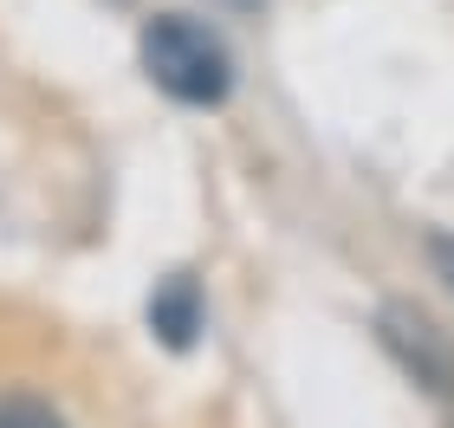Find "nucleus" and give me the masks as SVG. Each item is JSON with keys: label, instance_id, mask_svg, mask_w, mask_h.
<instances>
[{"label": "nucleus", "instance_id": "4", "mask_svg": "<svg viewBox=\"0 0 454 428\" xmlns=\"http://www.w3.org/2000/svg\"><path fill=\"white\" fill-rule=\"evenodd\" d=\"M0 428H66V416H52L33 396H0Z\"/></svg>", "mask_w": 454, "mask_h": 428}, {"label": "nucleus", "instance_id": "1", "mask_svg": "<svg viewBox=\"0 0 454 428\" xmlns=\"http://www.w3.org/2000/svg\"><path fill=\"white\" fill-rule=\"evenodd\" d=\"M137 52H143L150 85L162 97H176V105H189V111H215V105H227V91H234V52H227V39L195 13H150Z\"/></svg>", "mask_w": 454, "mask_h": 428}, {"label": "nucleus", "instance_id": "5", "mask_svg": "<svg viewBox=\"0 0 454 428\" xmlns=\"http://www.w3.org/2000/svg\"><path fill=\"white\" fill-rule=\"evenodd\" d=\"M422 247H428V267H435V279H442L448 292H454V234L428 228V240H422Z\"/></svg>", "mask_w": 454, "mask_h": 428}, {"label": "nucleus", "instance_id": "2", "mask_svg": "<svg viewBox=\"0 0 454 428\" xmlns=\"http://www.w3.org/2000/svg\"><path fill=\"white\" fill-rule=\"evenodd\" d=\"M377 344L416 390H428L435 402H454V338L428 312H416V305H403V299L377 305Z\"/></svg>", "mask_w": 454, "mask_h": 428}, {"label": "nucleus", "instance_id": "3", "mask_svg": "<svg viewBox=\"0 0 454 428\" xmlns=\"http://www.w3.org/2000/svg\"><path fill=\"white\" fill-rule=\"evenodd\" d=\"M201 279L195 273H169V279H156V292H150V331L169 344V351H189V344L201 338Z\"/></svg>", "mask_w": 454, "mask_h": 428}]
</instances>
